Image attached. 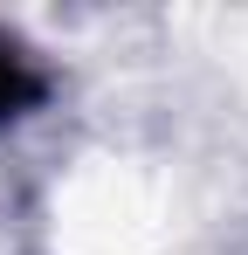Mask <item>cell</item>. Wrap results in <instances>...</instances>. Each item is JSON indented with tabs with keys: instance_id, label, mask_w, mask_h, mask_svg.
Here are the masks:
<instances>
[{
	"instance_id": "6da1fadb",
	"label": "cell",
	"mask_w": 248,
	"mask_h": 255,
	"mask_svg": "<svg viewBox=\"0 0 248 255\" xmlns=\"http://www.w3.org/2000/svg\"><path fill=\"white\" fill-rule=\"evenodd\" d=\"M35 76H28V62H21V48L7 42V35H0V118H14V111H21V104H35Z\"/></svg>"
}]
</instances>
